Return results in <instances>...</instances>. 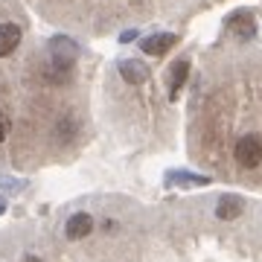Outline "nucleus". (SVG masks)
<instances>
[{
  "label": "nucleus",
  "instance_id": "f257e3e1",
  "mask_svg": "<svg viewBox=\"0 0 262 262\" xmlns=\"http://www.w3.org/2000/svg\"><path fill=\"white\" fill-rule=\"evenodd\" d=\"M236 163L245 169H256L262 163V137L259 134H245L236 143Z\"/></svg>",
  "mask_w": 262,
  "mask_h": 262
},
{
  "label": "nucleus",
  "instance_id": "f03ea898",
  "mask_svg": "<svg viewBox=\"0 0 262 262\" xmlns=\"http://www.w3.org/2000/svg\"><path fill=\"white\" fill-rule=\"evenodd\" d=\"M91 230H94V215H91V213H76V215H70V219H67V225H64L67 239H73V242L84 239Z\"/></svg>",
  "mask_w": 262,
  "mask_h": 262
},
{
  "label": "nucleus",
  "instance_id": "7ed1b4c3",
  "mask_svg": "<svg viewBox=\"0 0 262 262\" xmlns=\"http://www.w3.org/2000/svg\"><path fill=\"white\" fill-rule=\"evenodd\" d=\"M20 44V27L18 24H0V58L12 56Z\"/></svg>",
  "mask_w": 262,
  "mask_h": 262
},
{
  "label": "nucleus",
  "instance_id": "20e7f679",
  "mask_svg": "<svg viewBox=\"0 0 262 262\" xmlns=\"http://www.w3.org/2000/svg\"><path fill=\"white\" fill-rule=\"evenodd\" d=\"M178 44V35H169V32H160V35H149L143 41V53L146 56H163L166 50H172Z\"/></svg>",
  "mask_w": 262,
  "mask_h": 262
},
{
  "label": "nucleus",
  "instance_id": "39448f33",
  "mask_svg": "<svg viewBox=\"0 0 262 262\" xmlns=\"http://www.w3.org/2000/svg\"><path fill=\"white\" fill-rule=\"evenodd\" d=\"M230 32L236 38H242V41L256 35V24H253L251 12H236V15H230Z\"/></svg>",
  "mask_w": 262,
  "mask_h": 262
},
{
  "label": "nucleus",
  "instance_id": "423d86ee",
  "mask_svg": "<svg viewBox=\"0 0 262 262\" xmlns=\"http://www.w3.org/2000/svg\"><path fill=\"white\" fill-rule=\"evenodd\" d=\"M120 73L128 84H143L149 79V70H146V64H140V61H122Z\"/></svg>",
  "mask_w": 262,
  "mask_h": 262
},
{
  "label": "nucleus",
  "instance_id": "0eeeda50",
  "mask_svg": "<svg viewBox=\"0 0 262 262\" xmlns=\"http://www.w3.org/2000/svg\"><path fill=\"white\" fill-rule=\"evenodd\" d=\"M239 213H242V201H239L236 195H225L222 201H219V207H215V215H219V219H225V222L239 219Z\"/></svg>",
  "mask_w": 262,
  "mask_h": 262
},
{
  "label": "nucleus",
  "instance_id": "6e6552de",
  "mask_svg": "<svg viewBox=\"0 0 262 262\" xmlns=\"http://www.w3.org/2000/svg\"><path fill=\"white\" fill-rule=\"evenodd\" d=\"M187 76H189V64L187 61H178V64L172 67V82H169V94L175 96L184 88V82H187Z\"/></svg>",
  "mask_w": 262,
  "mask_h": 262
},
{
  "label": "nucleus",
  "instance_id": "1a4fd4ad",
  "mask_svg": "<svg viewBox=\"0 0 262 262\" xmlns=\"http://www.w3.org/2000/svg\"><path fill=\"white\" fill-rule=\"evenodd\" d=\"M169 181H181V184H210V178H204V175H189V172H172Z\"/></svg>",
  "mask_w": 262,
  "mask_h": 262
},
{
  "label": "nucleus",
  "instance_id": "9d476101",
  "mask_svg": "<svg viewBox=\"0 0 262 262\" xmlns=\"http://www.w3.org/2000/svg\"><path fill=\"white\" fill-rule=\"evenodd\" d=\"M6 134H9V117L0 111V143L6 140Z\"/></svg>",
  "mask_w": 262,
  "mask_h": 262
},
{
  "label": "nucleus",
  "instance_id": "9b49d317",
  "mask_svg": "<svg viewBox=\"0 0 262 262\" xmlns=\"http://www.w3.org/2000/svg\"><path fill=\"white\" fill-rule=\"evenodd\" d=\"M134 38H137V32L128 29V32H122V35H120V41H134Z\"/></svg>",
  "mask_w": 262,
  "mask_h": 262
},
{
  "label": "nucleus",
  "instance_id": "f8f14e48",
  "mask_svg": "<svg viewBox=\"0 0 262 262\" xmlns=\"http://www.w3.org/2000/svg\"><path fill=\"white\" fill-rule=\"evenodd\" d=\"M3 210H6V201H3V198H0V215H3Z\"/></svg>",
  "mask_w": 262,
  "mask_h": 262
},
{
  "label": "nucleus",
  "instance_id": "ddd939ff",
  "mask_svg": "<svg viewBox=\"0 0 262 262\" xmlns=\"http://www.w3.org/2000/svg\"><path fill=\"white\" fill-rule=\"evenodd\" d=\"M27 262H38V259H35V256H27Z\"/></svg>",
  "mask_w": 262,
  "mask_h": 262
}]
</instances>
